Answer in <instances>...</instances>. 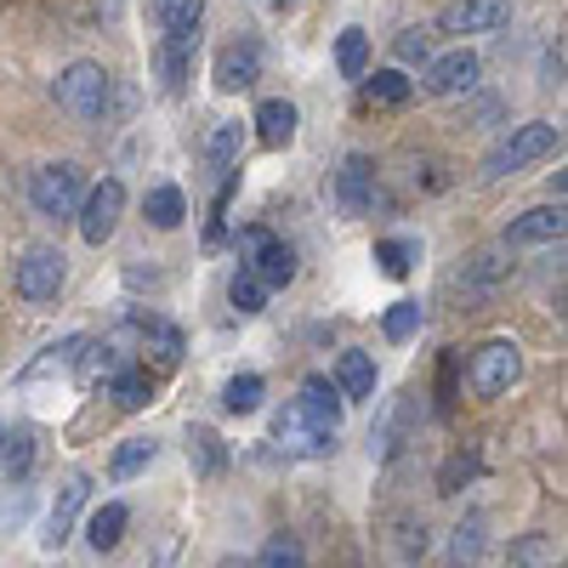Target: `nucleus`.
Wrapping results in <instances>:
<instances>
[{
	"label": "nucleus",
	"instance_id": "obj_1",
	"mask_svg": "<svg viewBox=\"0 0 568 568\" xmlns=\"http://www.w3.org/2000/svg\"><path fill=\"white\" fill-rule=\"evenodd\" d=\"M336 433H342V393L324 382V375H307L302 398H291L273 420V438L284 455H302V460H318L336 449Z\"/></svg>",
	"mask_w": 568,
	"mask_h": 568
},
{
	"label": "nucleus",
	"instance_id": "obj_2",
	"mask_svg": "<svg viewBox=\"0 0 568 568\" xmlns=\"http://www.w3.org/2000/svg\"><path fill=\"white\" fill-rule=\"evenodd\" d=\"M58 109L74 114L80 125H98L109 114V74H103V63H69L58 74Z\"/></svg>",
	"mask_w": 568,
	"mask_h": 568
},
{
	"label": "nucleus",
	"instance_id": "obj_3",
	"mask_svg": "<svg viewBox=\"0 0 568 568\" xmlns=\"http://www.w3.org/2000/svg\"><path fill=\"white\" fill-rule=\"evenodd\" d=\"M80 200H85V171H80V165H69V160L40 165V171L29 176V205H34L40 216L63 222V216H74V211H80Z\"/></svg>",
	"mask_w": 568,
	"mask_h": 568
},
{
	"label": "nucleus",
	"instance_id": "obj_4",
	"mask_svg": "<svg viewBox=\"0 0 568 568\" xmlns=\"http://www.w3.org/2000/svg\"><path fill=\"white\" fill-rule=\"evenodd\" d=\"M557 149V125H546V120H529V125H517L500 149L489 154V165H484V176H511V171H524V165H535V160H546Z\"/></svg>",
	"mask_w": 568,
	"mask_h": 568
},
{
	"label": "nucleus",
	"instance_id": "obj_5",
	"mask_svg": "<svg viewBox=\"0 0 568 568\" xmlns=\"http://www.w3.org/2000/svg\"><path fill=\"white\" fill-rule=\"evenodd\" d=\"M471 393L478 398H500L517 375H524V353H517V342H484L478 353H471Z\"/></svg>",
	"mask_w": 568,
	"mask_h": 568
},
{
	"label": "nucleus",
	"instance_id": "obj_6",
	"mask_svg": "<svg viewBox=\"0 0 568 568\" xmlns=\"http://www.w3.org/2000/svg\"><path fill=\"white\" fill-rule=\"evenodd\" d=\"M120 216H125V187H120L114 176H103V182L80 200V240H85V245H109L114 227H120Z\"/></svg>",
	"mask_w": 568,
	"mask_h": 568
},
{
	"label": "nucleus",
	"instance_id": "obj_7",
	"mask_svg": "<svg viewBox=\"0 0 568 568\" xmlns=\"http://www.w3.org/2000/svg\"><path fill=\"white\" fill-rule=\"evenodd\" d=\"M63 251L58 245H29L23 262H18V296L23 302H58L63 291Z\"/></svg>",
	"mask_w": 568,
	"mask_h": 568
},
{
	"label": "nucleus",
	"instance_id": "obj_8",
	"mask_svg": "<svg viewBox=\"0 0 568 568\" xmlns=\"http://www.w3.org/2000/svg\"><path fill=\"white\" fill-rule=\"evenodd\" d=\"M511 23V0H449L438 12L444 34H495Z\"/></svg>",
	"mask_w": 568,
	"mask_h": 568
},
{
	"label": "nucleus",
	"instance_id": "obj_9",
	"mask_svg": "<svg viewBox=\"0 0 568 568\" xmlns=\"http://www.w3.org/2000/svg\"><path fill=\"white\" fill-rule=\"evenodd\" d=\"M85 495H91V478H85V471H69L63 489H58V500H52V511H45V535H40L45 551H58V546L74 535V517H80Z\"/></svg>",
	"mask_w": 568,
	"mask_h": 568
},
{
	"label": "nucleus",
	"instance_id": "obj_10",
	"mask_svg": "<svg viewBox=\"0 0 568 568\" xmlns=\"http://www.w3.org/2000/svg\"><path fill=\"white\" fill-rule=\"evenodd\" d=\"M471 85H478V52H466V45L426 63V91H433V98H460Z\"/></svg>",
	"mask_w": 568,
	"mask_h": 568
},
{
	"label": "nucleus",
	"instance_id": "obj_11",
	"mask_svg": "<svg viewBox=\"0 0 568 568\" xmlns=\"http://www.w3.org/2000/svg\"><path fill=\"white\" fill-rule=\"evenodd\" d=\"M369 200H375V165L364 154H347L336 171V205H342V216H364Z\"/></svg>",
	"mask_w": 568,
	"mask_h": 568
},
{
	"label": "nucleus",
	"instance_id": "obj_12",
	"mask_svg": "<svg viewBox=\"0 0 568 568\" xmlns=\"http://www.w3.org/2000/svg\"><path fill=\"white\" fill-rule=\"evenodd\" d=\"M251 273L267 284V291H284V284L296 278V251L284 240H273V233H262V240L251 245Z\"/></svg>",
	"mask_w": 568,
	"mask_h": 568
},
{
	"label": "nucleus",
	"instance_id": "obj_13",
	"mask_svg": "<svg viewBox=\"0 0 568 568\" xmlns=\"http://www.w3.org/2000/svg\"><path fill=\"white\" fill-rule=\"evenodd\" d=\"M562 227H568L562 205H535L506 227V245H551V240H562Z\"/></svg>",
	"mask_w": 568,
	"mask_h": 568
},
{
	"label": "nucleus",
	"instance_id": "obj_14",
	"mask_svg": "<svg viewBox=\"0 0 568 568\" xmlns=\"http://www.w3.org/2000/svg\"><path fill=\"white\" fill-rule=\"evenodd\" d=\"M256 74H262V52H256L251 40L222 45V58H216V91H245V85H256Z\"/></svg>",
	"mask_w": 568,
	"mask_h": 568
},
{
	"label": "nucleus",
	"instance_id": "obj_15",
	"mask_svg": "<svg viewBox=\"0 0 568 568\" xmlns=\"http://www.w3.org/2000/svg\"><path fill=\"white\" fill-rule=\"evenodd\" d=\"M256 136H262V149H291V142H296V103L267 98L256 109Z\"/></svg>",
	"mask_w": 568,
	"mask_h": 568
},
{
	"label": "nucleus",
	"instance_id": "obj_16",
	"mask_svg": "<svg viewBox=\"0 0 568 568\" xmlns=\"http://www.w3.org/2000/svg\"><path fill=\"white\" fill-rule=\"evenodd\" d=\"M187 58H194V34H165V40H160L154 63H160V85L171 91V98L187 85Z\"/></svg>",
	"mask_w": 568,
	"mask_h": 568
},
{
	"label": "nucleus",
	"instance_id": "obj_17",
	"mask_svg": "<svg viewBox=\"0 0 568 568\" xmlns=\"http://www.w3.org/2000/svg\"><path fill=\"white\" fill-rule=\"evenodd\" d=\"M125 524H131V511H125L120 500L98 506V511H91V524H85V540H91V551H114V546L125 540Z\"/></svg>",
	"mask_w": 568,
	"mask_h": 568
},
{
	"label": "nucleus",
	"instance_id": "obj_18",
	"mask_svg": "<svg viewBox=\"0 0 568 568\" xmlns=\"http://www.w3.org/2000/svg\"><path fill=\"white\" fill-rule=\"evenodd\" d=\"M336 387H342V398H369L375 393V358L369 353H342Z\"/></svg>",
	"mask_w": 568,
	"mask_h": 568
},
{
	"label": "nucleus",
	"instance_id": "obj_19",
	"mask_svg": "<svg viewBox=\"0 0 568 568\" xmlns=\"http://www.w3.org/2000/svg\"><path fill=\"white\" fill-rule=\"evenodd\" d=\"M142 211H149V222H154V227H165V233H171V227H182L187 200H182V187H171V182H165V187H149V200H142Z\"/></svg>",
	"mask_w": 568,
	"mask_h": 568
},
{
	"label": "nucleus",
	"instance_id": "obj_20",
	"mask_svg": "<svg viewBox=\"0 0 568 568\" xmlns=\"http://www.w3.org/2000/svg\"><path fill=\"white\" fill-rule=\"evenodd\" d=\"M154 18L165 34H194L205 18V0H154Z\"/></svg>",
	"mask_w": 568,
	"mask_h": 568
},
{
	"label": "nucleus",
	"instance_id": "obj_21",
	"mask_svg": "<svg viewBox=\"0 0 568 568\" xmlns=\"http://www.w3.org/2000/svg\"><path fill=\"white\" fill-rule=\"evenodd\" d=\"M364 98H369V103H382V109H398V103L415 98V85H409L398 69H382V74H369V80H364Z\"/></svg>",
	"mask_w": 568,
	"mask_h": 568
},
{
	"label": "nucleus",
	"instance_id": "obj_22",
	"mask_svg": "<svg viewBox=\"0 0 568 568\" xmlns=\"http://www.w3.org/2000/svg\"><path fill=\"white\" fill-rule=\"evenodd\" d=\"M227 302H233V313L251 318V313H262V302H267V284H262L251 267H240V273L227 278Z\"/></svg>",
	"mask_w": 568,
	"mask_h": 568
},
{
	"label": "nucleus",
	"instance_id": "obj_23",
	"mask_svg": "<svg viewBox=\"0 0 568 568\" xmlns=\"http://www.w3.org/2000/svg\"><path fill=\"white\" fill-rule=\"evenodd\" d=\"M240 120H222L216 131H211V142H205V160H211V171H233V160H240Z\"/></svg>",
	"mask_w": 568,
	"mask_h": 568
},
{
	"label": "nucleus",
	"instance_id": "obj_24",
	"mask_svg": "<svg viewBox=\"0 0 568 568\" xmlns=\"http://www.w3.org/2000/svg\"><path fill=\"white\" fill-rule=\"evenodd\" d=\"M109 393H114L120 409H142V404L154 398V387H149V375H142V369H114L109 375Z\"/></svg>",
	"mask_w": 568,
	"mask_h": 568
},
{
	"label": "nucleus",
	"instance_id": "obj_25",
	"mask_svg": "<svg viewBox=\"0 0 568 568\" xmlns=\"http://www.w3.org/2000/svg\"><path fill=\"white\" fill-rule=\"evenodd\" d=\"M336 69H342L347 80H364V69H369V40H364V29H342V40H336Z\"/></svg>",
	"mask_w": 568,
	"mask_h": 568
},
{
	"label": "nucleus",
	"instance_id": "obj_26",
	"mask_svg": "<svg viewBox=\"0 0 568 568\" xmlns=\"http://www.w3.org/2000/svg\"><path fill=\"white\" fill-rule=\"evenodd\" d=\"M375 262H382L387 278H404L420 262V240H382V245H375Z\"/></svg>",
	"mask_w": 568,
	"mask_h": 568
},
{
	"label": "nucleus",
	"instance_id": "obj_27",
	"mask_svg": "<svg viewBox=\"0 0 568 568\" xmlns=\"http://www.w3.org/2000/svg\"><path fill=\"white\" fill-rule=\"evenodd\" d=\"M187 460H194L205 478H216V471H222V438L211 433V426H194V433H187Z\"/></svg>",
	"mask_w": 568,
	"mask_h": 568
},
{
	"label": "nucleus",
	"instance_id": "obj_28",
	"mask_svg": "<svg viewBox=\"0 0 568 568\" xmlns=\"http://www.w3.org/2000/svg\"><path fill=\"white\" fill-rule=\"evenodd\" d=\"M0 466H7V478H23V471L34 466V433L29 426H18L12 438H0Z\"/></svg>",
	"mask_w": 568,
	"mask_h": 568
},
{
	"label": "nucleus",
	"instance_id": "obj_29",
	"mask_svg": "<svg viewBox=\"0 0 568 568\" xmlns=\"http://www.w3.org/2000/svg\"><path fill=\"white\" fill-rule=\"evenodd\" d=\"M262 375H233V382L222 387V404L233 409V415H251V409H262Z\"/></svg>",
	"mask_w": 568,
	"mask_h": 568
},
{
	"label": "nucleus",
	"instance_id": "obj_30",
	"mask_svg": "<svg viewBox=\"0 0 568 568\" xmlns=\"http://www.w3.org/2000/svg\"><path fill=\"white\" fill-rule=\"evenodd\" d=\"M74 364H80L85 382H98V375H114V369H120V358H114V347H109V342H85Z\"/></svg>",
	"mask_w": 568,
	"mask_h": 568
},
{
	"label": "nucleus",
	"instance_id": "obj_31",
	"mask_svg": "<svg viewBox=\"0 0 568 568\" xmlns=\"http://www.w3.org/2000/svg\"><path fill=\"white\" fill-rule=\"evenodd\" d=\"M154 449H160V444H149V438H131V444H120V449H114V478H136V471L154 460Z\"/></svg>",
	"mask_w": 568,
	"mask_h": 568
},
{
	"label": "nucleus",
	"instance_id": "obj_32",
	"mask_svg": "<svg viewBox=\"0 0 568 568\" xmlns=\"http://www.w3.org/2000/svg\"><path fill=\"white\" fill-rule=\"evenodd\" d=\"M80 347H85V336H63L58 347H45V358L29 364V382H34V375H52V369H69V364L80 358Z\"/></svg>",
	"mask_w": 568,
	"mask_h": 568
},
{
	"label": "nucleus",
	"instance_id": "obj_33",
	"mask_svg": "<svg viewBox=\"0 0 568 568\" xmlns=\"http://www.w3.org/2000/svg\"><path fill=\"white\" fill-rule=\"evenodd\" d=\"M251 568H307V557H302V546H296V540H284V535H278V540H267V546H262V557H256Z\"/></svg>",
	"mask_w": 568,
	"mask_h": 568
},
{
	"label": "nucleus",
	"instance_id": "obj_34",
	"mask_svg": "<svg viewBox=\"0 0 568 568\" xmlns=\"http://www.w3.org/2000/svg\"><path fill=\"white\" fill-rule=\"evenodd\" d=\"M382 329H387L393 342H409L415 329H420V307H415V302H393L387 318H382Z\"/></svg>",
	"mask_w": 568,
	"mask_h": 568
},
{
	"label": "nucleus",
	"instance_id": "obj_35",
	"mask_svg": "<svg viewBox=\"0 0 568 568\" xmlns=\"http://www.w3.org/2000/svg\"><path fill=\"white\" fill-rule=\"evenodd\" d=\"M393 52H398L404 63H426V58H433V40H426V29H404Z\"/></svg>",
	"mask_w": 568,
	"mask_h": 568
},
{
	"label": "nucleus",
	"instance_id": "obj_36",
	"mask_svg": "<svg viewBox=\"0 0 568 568\" xmlns=\"http://www.w3.org/2000/svg\"><path fill=\"white\" fill-rule=\"evenodd\" d=\"M478 551H484V524L471 517V524H460V529H455V562H471Z\"/></svg>",
	"mask_w": 568,
	"mask_h": 568
},
{
	"label": "nucleus",
	"instance_id": "obj_37",
	"mask_svg": "<svg viewBox=\"0 0 568 568\" xmlns=\"http://www.w3.org/2000/svg\"><path fill=\"white\" fill-rule=\"evenodd\" d=\"M216 568H251V562H233V557H227V562H216Z\"/></svg>",
	"mask_w": 568,
	"mask_h": 568
},
{
	"label": "nucleus",
	"instance_id": "obj_38",
	"mask_svg": "<svg viewBox=\"0 0 568 568\" xmlns=\"http://www.w3.org/2000/svg\"><path fill=\"white\" fill-rule=\"evenodd\" d=\"M278 7H291V0H278Z\"/></svg>",
	"mask_w": 568,
	"mask_h": 568
}]
</instances>
